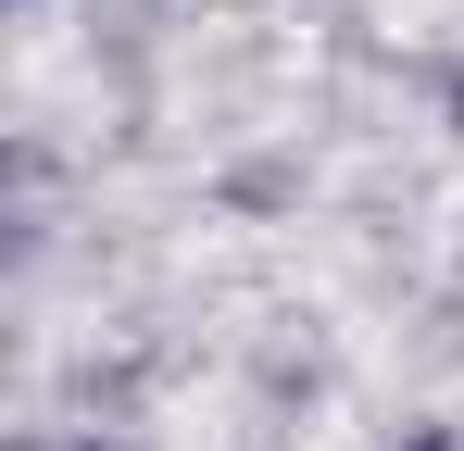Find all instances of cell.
<instances>
[{
	"mask_svg": "<svg viewBox=\"0 0 464 451\" xmlns=\"http://www.w3.org/2000/svg\"><path fill=\"white\" fill-rule=\"evenodd\" d=\"M389 451H464V427H414V439H389Z\"/></svg>",
	"mask_w": 464,
	"mask_h": 451,
	"instance_id": "7a4b0ae2",
	"label": "cell"
},
{
	"mask_svg": "<svg viewBox=\"0 0 464 451\" xmlns=\"http://www.w3.org/2000/svg\"><path fill=\"white\" fill-rule=\"evenodd\" d=\"M440 101H452V126H464V63H452V75H440Z\"/></svg>",
	"mask_w": 464,
	"mask_h": 451,
	"instance_id": "3957f363",
	"label": "cell"
},
{
	"mask_svg": "<svg viewBox=\"0 0 464 451\" xmlns=\"http://www.w3.org/2000/svg\"><path fill=\"white\" fill-rule=\"evenodd\" d=\"M13 451H101V439H76V427H25Z\"/></svg>",
	"mask_w": 464,
	"mask_h": 451,
	"instance_id": "6da1fadb",
	"label": "cell"
}]
</instances>
